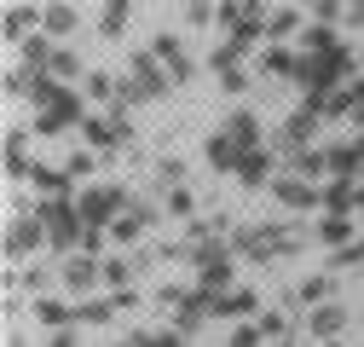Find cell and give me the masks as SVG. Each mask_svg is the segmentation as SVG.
Listing matches in <instances>:
<instances>
[{
	"label": "cell",
	"mask_w": 364,
	"mask_h": 347,
	"mask_svg": "<svg viewBox=\"0 0 364 347\" xmlns=\"http://www.w3.org/2000/svg\"><path fill=\"white\" fill-rule=\"evenodd\" d=\"M35 214H41V226H47V243H53V249H64V255H75V243L87 237V220H81L75 197H47Z\"/></svg>",
	"instance_id": "1"
},
{
	"label": "cell",
	"mask_w": 364,
	"mask_h": 347,
	"mask_svg": "<svg viewBox=\"0 0 364 347\" xmlns=\"http://www.w3.org/2000/svg\"><path fill=\"white\" fill-rule=\"evenodd\" d=\"M168 87H173V75H168V64L156 58V53H139V58H133V75L122 81V110L127 105H151V99H162L168 93Z\"/></svg>",
	"instance_id": "2"
},
{
	"label": "cell",
	"mask_w": 364,
	"mask_h": 347,
	"mask_svg": "<svg viewBox=\"0 0 364 347\" xmlns=\"http://www.w3.org/2000/svg\"><path fill=\"white\" fill-rule=\"evenodd\" d=\"M191 260H197V284H203L208 295L232 289V278H237V249H232V237L197 243V249H191Z\"/></svg>",
	"instance_id": "3"
},
{
	"label": "cell",
	"mask_w": 364,
	"mask_h": 347,
	"mask_svg": "<svg viewBox=\"0 0 364 347\" xmlns=\"http://www.w3.org/2000/svg\"><path fill=\"white\" fill-rule=\"evenodd\" d=\"M347 70H353V47H330V53H306L295 81L306 87V93H324V87H341Z\"/></svg>",
	"instance_id": "4"
},
{
	"label": "cell",
	"mask_w": 364,
	"mask_h": 347,
	"mask_svg": "<svg viewBox=\"0 0 364 347\" xmlns=\"http://www.w3.org/2000/svg\"><path fill=\"white\" fill-rule=\"evenodd\" d=\"M127 203H133V197H127V191H116V186H87V191L75 197L81 220H87V226H99V232H105V226H116V214H122Z\"/></svg>",
	"instance_id": "5"
},
{
	"label": "cell",
	"mask_w": 364,
	"mask_h": 347,
	"mask_svg": "<svg viewBox=\"0 0 364 347\" xmlns=\"http://www.w3.org/2000/svg\"><path fill=\"white\" fill-rule=\"evenodd\" d=\"M81 134H87V145H93V151H110V145H127V139H133V127H127V110L110 105V116H87Z\"/></svg>",
	"instance_id": "6"
},
{
	"label": "cell",
	"mask_w": 364,
	"mask_h": 347,
	"mask_svg": "<svg viewBox=\"0 0 364 347\" xmlns=\"http://www.w3.org/2000/svg\"><path fill=\"white\" fill-rule=\"evenodd\" d=\"M35 243H47V226H41V214H12V226H6V260L18 267V260H23Z\"/></svg>",
	"instance_id": "7"
},
{
	"label": "cell",
	"mask_w": 364,
	"mask_h": 347,
	"mask_svg": "<svg viewBox=\"0 0 364 347\" xmlns=\"http://www.w3.org/2000/svg\"><path fill=\"white\" fill-rule=\"evenodd\" d=\"M58 278H64V289H70V295H87V289H93V284L105 278V267H99L93 255H64Z\"/></svg>",
	"instance_id": "8"
},
{
	"label": "cell",
	"mask_w": 364,
	"mask_h": 347,
	"mask_svg": "<svg viewBox=\"0 0 364 347\" xmlns=\"http://www.w3.org/2000/svg\"><path fill=\"white\" fill-rule=\"evenodd\" d=\"M272 191H278V203H284V208H318V203H324L306 174H278V180H272Z\"/></svg>",
	"instance_id": "9"
},
{
	"label": "cell",
	"mask_w": 364,
	"mask_h": 347,
	"mask_svg": "<svg viewBox=\"0 0 364 347\" xmlns=\"http://www.w3.org/2000/svg\"><path fill=\"white\" fill-rule=\"evenodd\" d=\"M347 330V307L341 301H318V307L306 313V336H318V341H336Z\"/></svg>",
	"instance_id": "10"
},
{
	"label": "cell",
	"mask_w": 364,
	"mask_h": 347,
	"mask_svg": "<svg viewBox=\"0 0 364 347\" xmlns=\"http://www.w3.org/2000/svg\"><path fill=\"white\" fill-rule=\"evenodd\" d=\"M312 134H318V110H312V105H301V110H295V116L284 122V134H278V145H284V151L295 156V151H306V139H312Z\"/></svg>",
	"instance_id": "11"
},
{
	"label": "cell",
	"mask_w": 364,
	"mask_h": 347,
	"mask_svg": "<svg viewBox=\"0 0 364 347\" xmlns=\"http://www.w3.org/2000/svg\"><path fill=\"white\" fill-rule=\"evenodd\" d=\"M151 220H156V208H151V203H127V208L116 214V226H110V237H116V243H133V237H139V232H145Z\"/></svg>",
	"instance_id": "12"
},
{
	"label": "cell",
	"mask_w": 364,
	"mask_h": 347,
	"mask_svg": "<svg viewBox=\"0 0 364 347\" xmlns=\"http://www.w3.org/2000/svg\"><path fill=\"white\" fill-rule=\"evenodd\" d=\"M151 53L168 64V75H173V81H191V75H197V64L186 58V47H179V35H156V47H151Z\"/></svg>",
	"instance_id": "13"
},
{
	"label": "cell",
	"mask_w": 364,
	"mask_h": 347,
	"mask_svg": "<svg viewBox=\"0 0 364 347\" xmlns=\"http://www.w3.org/2000/svg\"><path fill=\"white\" fill-rule=\"evenodd\" d=\"M237 180H243L249 191L272 186V180H278V168H272V151H243V162H237Z\"/></svg>",
	"instance_id": "14"
},
{
	"label": "cell",
	"mask_w": 364,
	"mask_h": 347,
	"mask_svg": "<svg viewBox=\"0 0 364 347\" xmlns=\"http://www.w3.org/2000/svg\"><path fill=\"white\" fill-rule=\"evenodd\" d=\"M203 156L220 168V174H237V162H243V151H237V139L232 134H225V127H220V134H208V145H203Z\"/></svg>",
	"instance_id": "15"
},
{
	"label": "cell",
	"mask_w": 364,
	"mask_h": 347,
	"mask_svg": "<svg viewBox=\"0 0 364 347\" xmlns=\"http://www.w3.org/2000/svg\"><path fill=\"white\" fill-rule=\"evenodd\" d=\"M225 134L237 139V151H260V116H255V110H232Z\"/></svg>",
	"instance_id": "16"
},
{
	"label": "cell",
	"mask_w": 364,
	"mask_h": 347,
	"mask_svg": "<svg viewBox=\"0 0 364 347\" xmlns=\"http://www.w3.org/2000/svg\"><path fill=\"white\" fill-rule=\"evenodd\" d=\"M29 180H35L41 191H47V197H70V186H75L64 168H47V162H35V168H29Z\"/></svg>",
	"instance_id": "17"
},
{
	"label": "cell",
	"mask_w": 364,
	"mask_h": 347,
	"mask_svg": "<svg viewBox=\"0 0 364 347\" xmlns=\"http://www.w3.org/2000/svg\"><path fill=\"white\" fill-rule=\"evenodd\" d=\"M243 313H255V295L249 289H220L214 295V319H243Z\"/></svg>",
	"instance_id": "18"
},
{
	"label": "cell",
	"mask_w": 364,
	"mask_h": 347,
	"mask_svg": "<svg viewBox=\"0 0 364 347\" xmlns=\"http://www.w3.org/2000/svg\"><path fill=\"white\" fill-rule=\"evenodd\" d=\"M220 23L237 29V23H260V0H220Z\"/></svg>",
	"instance_id": "19"
},
{
	"label": "cell",
	"mask_w": 364,
	"mask_h": 347,
	"mask_svg": "<svg viewBox=\"0 0 364 347\" xmlns=\"http://www.w3.org/2000/svg\"><path fill=\"white\" fill-rule=\"evenodd\" d=\"M127 6H133V0H105V12H99V35H105V41H122Z\"/></svg>",
	"instance_id": "20"
},
{
	"label": "cell",
	"mask_w": 364,
	"mask_h": 347,
	"mask_svg": "<svg viewBox=\"0 0 364 347\" xmlns=\"http://www.w3.org/2000/svg\"><path fill=\"white\" fill-rule=\"evenodd\" d=\"M81 93L93 99V105H116V99H122V81H116V75H99V70H93V75H87V87H81Z\"/></svg>",
	"instance_id": "21"
},
{
	"label": "cell",
	"mask_w": 364,
	"mask_h": 347,
	"mask_svg": "<svg viewBox=\"0 0 364 347\" xmlns=\"http://www.w3.org/2000/svg\"><path fill=\"white\" fill-rule=\"evenodd\" d=\"M318 237L336 243V249H347L353 243V220H347V214H324V220H318Z\"/></svg>",
	"instance_id": "22"
},
{
	"label": "cell",
	"mask_w": 364,
	"mask_h": 347,
	"mask_svg": "<svg viewBox=\"0 0 364 347\" xmlns=\"http://www.w3.org/2000/svg\"><path fill=\"white\" fill-rule=\"evenodd\" d=\"M29 168L35 162H23V127H12V134H6V174H12V180H29Z\"/></svg>",
	"instance_id": "23"
},
{
	"label": "cell",
	"mask_w": 364,
	"mask_h": 347,
	"mask_svg": "<svg viewBox=\"0 0 364 347\" xmlns=\"http://www.w3.org/2000/svg\"><path fill=\"white\" fill-rule=\"evenodd\" d=\"M23 58H29V70H53V58H58V47H53L47 35H29V41H23Z\"/></svg>",
	"instance_id": "24"
},
{
	"label": "cell",
	"mask_w": 364,
	"mask_h": 347,
	"mask_svg": "<svg viewBox=\"0 0 364 347\" xmlns=\"http://www.w3.org/2000/svg\"><path fill=\"white\" fill-rule=\"evenodd\" d=\"M41 23H47V35H70V29H75V6H70V0H58V6L41 12Z\"/></svg>",
	"instance_id": "25"
},
{
	"label": "cell",
	"mask_w": 364,
	"mask_h": 347,
	"mask_svg": "<svg viewBox=\"0 0 364 347\" xmlns=\"http://www.w3.org/2000/svg\"><path fill=\"white\" fill-rule=\"evenodd\" d=\"M35 319H41V324H53V330H64L75 313L64 307V301H35Z\"/></svg>",
	"instance_id": "26"
},
{
	"label": "cell",
	"mask_w": 364,
	"mask_h": 347,
	"mask_svg": "<svg viewBox=\"0 0 364 347\" xmlns=\"http://www.w3.org/2000/svg\"><path fill=\"white\" fill-rule=\"evenodd\" d=\"M324 168H330V156H324V151H295V168H289V174H306V180H318Z\"/></svg>",
	"instance_id": "27"
},
{
	"label": "cell",
	"mask_w": 364,
	"mask_h": 347,
	"mask_svg": "<svg viewBox=\"0 0 364 347\" xmlns=\"http://www.w3.org/2000/svg\"><path fill=\"white\" fill-rule=\"evenodd\" d=\"M260 70H266V75H295V70H301V58H289L284 47H272V53L260 58Z\"/></svg>",
	"instance_id": "28"
},
{
	"label": "cell",
	"mask_w": 364,
	"mask_h": 347,
	"mask_svg": "<svg viewBox=\"0 0 364 347\" xmlns=\"http://www.w3.org/2000/svg\"><path fill=\"white\" fill-rule=\"evenodd\" d=\"M330 47H341L336 29H330V23H312V29H306V53H330Z\"/></svg>",
	"instance_id": "29"
},
{
	"label": "cell",
	"mask_w": 364,
	"mask_h": 347,
	"mask_svg": "<svg viewBox=\"0 0 364 347\" xmlns=\"http://www.w3.org/2000/svg\"><path fill=\"white\" fill-rule=\"evenodd\" d=\"M156 180H162V191H173L179 180H186V162H179V156H162V162H156Z\"/></svg>",
	"instance_id": "30"
},
{
	"label": "cell",
	"mask_w": 364,
	"mask_h": 347,
	"mask_svg": "<svg viewBox=\"0 0 364 347\" xmlns=\"http://www.w3.org/2000/svg\"><path fill=\"white\" fill-rule=\"evenodd\" d=\"M29 29H35V12L12 6V12H6V35H12V41H29Z\"/></svg>",
	"instance_id": "31"
},
{
	"label": "cell",
	"mask_w": 364,
	"mask_h": 347,
	"mask_svg": "<svg viewBox=\"0 0 364 347\" xmlns=\"http://www.w3.org/2000/svg\"><path fill=\"white\" fill-rule=\"evenodd\" d=\"M110 313H116L110 301H81V307H75V319H81V324H105Z\"/></svg>",
	"instance_id": "32"
},
{
	"label": "cell",
	"mask_w": 364,
	"mask_h": 347,
	"mask_svg": "<svg viewBox=\"0 0 364 347\" xmlns=\"http://www.w3.org/2000/svg\"><path fill=\"white\" fill-rule=\"evenodd\" d=\"M93 168H99V156H93V151H75V156L64 162V174H70V180H87Z\"/></svg>",
	"instance_id": "33"
},
{
	"label": "cell",
	"mask_w": 364,
	"mask_h": 347,
	"mask_svg": "<svg viewBox=\"0 0 364 347\" xmlns=\"http://www.w3.org/2000/svg\"><path fill=\"white\" fill-rule=\"evenodd\" d=\"M208 18H220V0H191V6H186V23H208Z\"/></svg>",
	"instance_id": "34"
},
{
	"label": "cell",
	"mask_w": 364,
	"mask_h": 347,
	"mask_svg": "<svg viewBox=\"0 0 364 347\" xmlns=\"http://www.w3.org/2000/svg\"><path fill=\"white\" fill-rule=\"evenodd\" d=\"M220 87H225V93H243V87H249V70H243V64L220 70Z\"/></svg>",
	"instance_id": "35"
},
{
	"label": "cell",
	"mask_w": 364,
	"mask_h": 347,
	"mask_svg": "<svg viewBox=\"0 0 364 347\" xmlns=\"http://www.w3.org/2000/svg\"><path fill=\"white\" fill-rule=\"evenodd\" d=\"M324 295H330V278H306V284H301V301H306V307H318Z\"/></svg>",
	"instance_id": "36"
},
{
	"label": "cell",
	"mask_w": 364,
	"mask_h": 347,
	"mask_svg": "<svg viewBox=\"0 0 364 347\" xmlns=\"http://www.w3.org/2000/svg\"><path fill=\"white\" fill-rule=\"evenodd\" d=\"M295 23H301L295 12H272V18H266V35H289Z\"/></svg>",
	"instance_id": "37"
},
{
	"label": "cell",
	"mask_w": 364,
	"mask_h": 347,
	"mask_svg": "<svg viewBox=\"0 0 364 347\" xmlns=\"http://www.w3.org/2000/svg\"><path fill=\"white\" fill-rule=\"evenodd\" d=\"M139 347H186L179 330H162V336H139Z\"/></svg>",
	"instance_id": "38"
},
{
	"label": "cell",
	"mask_w": 364,
	"mask_h": 347,
	"mask_svg": "<svg viewBox=\"0 0 364 347\" xmlns=\"http://www.w3.org/2000/svg\"><path fill=\"white\" fill-rule=\"evenodd\" d=\"M260 336H266L260 324H237V336H232V347H260Z\"/></svg>",
	"instance_id": "39"
},
{
	"label": "cell",
	"mask_w": 364,
	"mask_h": 347,
	"mask_svg": "<svg viewBox=\"0 0 364 347\" xmlns=\"http://www.w3.org/2000/svg\"><path fill=\"white\" fill-rule=\"evenodd\" d=\"M127 272H133V267H127L122 255H116V260H105V284H127Z\"/></svg>",
	"instance_id": "40"
},
{
	"label": "cell",
	"mask_w": 364,
	"mask_h": 347,
	"mask_svg": "<svg viewBox=\"0 0 364 347\" xmlns=\"http://www.w3.org/2000/svg\"><path fill=\"white\" fill-rule=\"evenodd\" d=\"M53 75H81V58H75V53H58V58H53Z\"/></svg>",
	"instance_id": "41"
},
{
	"label": "cell",
	"mask_w": 364,
	"mask_h": 347,
	"mask_svg": "<svg viewBox=\"0 0 364 347\" xmlns=\"http://www.w3.org/2000/svg\"><path fill=\"white\" fill-rule=\"evenodd\" d=\"M168 208H173V214H191V191L173 186V191H168Z\"/></svg>",
	"instance_id": "42"
},
{
	"label": "cell",
	"mask_w": 364,
	"mask_h": 347,
	"mask_svg": "<svg viewBox=\"0 0 364 347\" xmlns=\"http://www.w3.org/2000/svg\"><path fill=\"white\" fill-rule=\"evenodd\" d=\"M364 260V243H347V249H336V267H358Z\"/></svg>",
	"instance_id": "43"
},
{
	"label": "cell",
	"mask_w": 364,
	"mask_h": 347,
	"mask_svg": "<svg viewBox=\"0 0 364 347\" xmlns=\"http://www.w3.org/2000/svg\"><path fill=\"white\" fill-rule=\"evenodd\" d=\"M353 122L364 127V81H353Z\"/></svg>",
	"instance_id": "44"
},
{
	"label": "cell",
	"mask_w": 364,
	"mask_h": 347,
	"mask_svg": "<svg viewBox=\"0 0 364 347\" xmlns=\"http://www.w3.org/2000/svg\"><path fill=\"white\" fill-rule=\"evenodd\" d=\"M47 347H75V330H70V324H64V330H53V336H47Z\"/></svg>",
	"instance_id": "45"
},
{
	"label": "cell",
	"mask_w": 364,
	"mask_h": 347,
	"mask_svg": "<svg viewBox=\"0 0 364 347\" xmlns=\"http://www.w3.org/2000/svg\"><path fill=\"white\" fill-rule=\"evenodd\" d=\"M347 12H353V23H364V0H347Z\"/></svg>",
	"instance_id": "46"
},
{
	"label": "cell",
	"mask_w": 364,
	"mask_h": 347,
	"mask_svg": "<svg viewBox=\"0 0 364 347\" xmlns=\"http://www.w3.org/2000/svg\"><path fill=\"white\" fill-rule=\"evenodd\" d=\"M116 347H139V336H127V341H116Z\"/></svg>",
	"instance_id": "47"
},
{
	"label": "cell",
	"mask_w": 364,
	"mask_h": 347,
	"mask_svg": "<svg viewBox=\"0 0 364 347\" xmlns=\"http://www.w3.org/2000/svg\"><path fill=\"white\" fill-rule=\"evenodd\" d=\"M324 347H336V341H324Z\"/></svg>",
	"instance_id": "48"
}]
</instances>
